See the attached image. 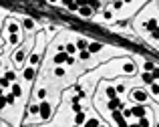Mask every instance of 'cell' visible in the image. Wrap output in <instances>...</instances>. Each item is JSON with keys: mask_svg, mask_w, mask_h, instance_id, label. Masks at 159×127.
Here are the masks:
<instances>
[{"mask_svg": "<svg viewBox=\"0 0 159 127\" xmlns=\"http://www.w3.org/2000/svg\"><path fill=\"white\" fill-rule=\"evenodd\" d=\"M38 113H40V117H42V119H48V117H50V103H40L38 105Z\"/></svg>", "mask_w": 159, "mask_h": 127, "instance_id": "6da1fadb", "label": "cell"}, {"mask_svg": "<svg viewBox=\"0 0 159 127\" xmlns=\"http://www.w3.org/2000/svg\"><path fill=\"white\" fill-rule=\"evenodd\" d=\"M131 99H135V101H139V103H143V101L147 99V93H145V91H133V93H131Z\"/></svg>", "mask_w": 159, "mask_h": 127, "instance_id": "7a4b0ae2", "label": "cell"}, {"mask_svg": "<svg viewBox=\"0 0 159 127\" xmlns=\"http://www.w3.org/2000/svg\"><path fill=\"white\" fill-rule=\"evenodd\" d=\"M131 115L143 117V115H145V107H143V105H137V107H133V109H131Z\"/></svg>", "mask_w": 159, "mask_h": 127, "instance_id": "3957f363", "label": "cell"}, {"mask_svg": "<svg viewBox=\"0 0 159 127\" xmlns=\"http://www.w3.org/2000/svg\"><path fill=\"white\" fill-rule=\"evenodd\" d=\"M67 53H58L57 57H55V63H57V65H60V63H65V61H67Z\"/></svg>", "mask_w": 159, "mask_h": 127, "instance_id": "277c9868", "label": "cell"}, {"mask_svg": "<svg viewBox=\"0 0 159 127\" xmlns=\"http://www.w3.org/2000/svg\"><path fill=\"white\" fill-rule=\"evenodd\" d=\"M147 30H151V32L157 30V20H155V18H151V20L147 22Z\"/></svg>", "mask_w": 159, "mask_h": 127, "instance_id": "5b68a950", "label": "cell"}, {"mask_svg": "<svg viewBox=\"0 0 159 127\" xmlns=\"http://www.w3.org/2000/svg\"><path fill=\"white\" fill-rule=\"evenodd\" d=\"M75 121H77V125H83V123L87 121V119H85V113H83V111H79V113H77V117H75Z\"/></svg>", "mask_w": 159, "mask_h": 127, "instance_id": "8992f818", "label": "cell"}, {"mask_svg": "<svg viewBox=\"0 0 159 127\" xmlns=\"http://www.w3.org/2000/svg\"><path fill=\"white\" fill-rule=\"evenodd\" d=\"M79 12H81V16H91V8H89L87 4H85V6H81Z\"/></svg>", "mask_w": 159, "mask_h": 127, "instance_id": "52a82bcc", "label": "cell"}, {"mask_svg": "<svg viewBox=\"0 0 159 127\" xmlns=\"http://www.w3.org/2000/svg\"><path fill=\"white\" fill-rule=\"evenodd\" d=\"M24 79H28V81L34 79V69H32V67H28V69L24 71Z\"/></svg>", "mask_w": 159, "mask_h": 127, "instance_id": "ba28073f", "label": "cell"}, {"mask_svg": "<svg viewBox=\"0 0 159 127\" xmlns=\"http://www.w3.org/2000/svg\"><path fill=\"white\" fill-rule=\"evenodd\" d=\"M83 127H99V121L97 119H89V121H85Z\"/></svg>", "mask_w": 159, "mask_h": 127, "instance_id": "9c48e42d", "label": "cell"}, {"mask_svg": "<svg viewBox=\"0 0 159 127\" xmlns=\"http://www.w3.org/2000/svg\"><path fill=\"white\" fill-rule=\"evenodd\" d=\"M97 51H101V45H99V43H93V45H89V53H97Z\"/></svg>", "mask_w": 159, "mask_h": 127, "instance_id": "30bf717a", "label": "cell"}, {"mask_svg": "<svg viewBox=\"0 0 159 127\" xmlns=\"http://www.w3.org/2000/svg\"><path fill=\"white\" fill-rule=\"evenodd\" d=\"M87 4H89L91 8H95V10H97V8L101 6V4H99V0H87Z\"/></svg>", "mask_w": 159, "mask_h": 127, "instance_id": "8fae6325", "label": "cell"}, {"mask_svg": "<svg viewBox=\"0 0 159 127\" xmlns=\"http://www.w3.org/2000/svg\"><path fill=\"white\" fill-rule=\"evenodd\" d=\"M87 46H89V43H87V40H79V43H77V48H81V51H85Z\"/></svg>", "mask_w": 159, "mask_h": 127, "instance_id": "7c38bea8", "label": "cell"}, {"mask_svg": "<svg viewBox=\"0 0 159 127\" xmlns=\"http://www.w3.org/2000/svg\"><path fill=\"white\" fill-rule=\"evenodd\" d=\"M107 95H109V99H115V97H117V91H115L113 87H109V89H107Z\"/></svg>", "mask_w": 159, "mask_h": 127, "instance_id": "4fadbf2b", "label": "cell"}, {"mask_svg": "<svg viewBox=\"0 0 159 127\" xmlns=\"http://www.w3.org/2000/svg\"><path fill=\"white\" fill-rule=\"evenodd\" d=\"M20 93H22V89H20L18 85H14V87H12V95H14V97H18Z\"/></svg>", "mask_w": 159, "mask_h": 127, "instance_id": "5bb4252c", "label": "cell"}, {"mask_svg": "<svg viewBox=\"0 0 159 127\" xmlns=\"http://www.w3.org/2000/svg\"><path fill=\"white\" fill-rule=\"evenodd\" d=\"M4 99H6V105H12L14 101H16V97H14V95H6Z\"/></svg>", "mask_w": 159, "mask_h": 127, "instance_id": "9a60e30c", "label": "cell"}, {"mask_svg": "<svg viewBox=\"0 0 159 127\" xmlns=\"http://www.w3.org/2000/svg\"><path fill=\"white\" fill-rule=\"evenodd\" d=\"M8 30H10V35H16V32H18V24H10Z\"/></svg>", "mask_w": 159, "mask_h": 127, "instance_id": "2e32d148", "label": "cell"}, {"mask_svg": "<svg viewBox=\"0 0 159 127\" xmlns=\"http://www.w3.org/2000/svg\"><path fill=\"white\" fill-rule=\"evenodd\" d=\"M8 85H10V81H8L6 77H2V79H0V87H4V89H6Z\"/></svg>", "mask_w": 159, "mask_h": 127, "instance_id": "e0dca14e", "label": "cell"}, {"mask_svg": "<svg viewBox=\"0 0 159 127\" xmlns=\"http://www.w3.org/2000/svg\"><path fill=\"white\" fill-rule=\"evenodd\" d=\"M75 51H77V46L75 45H67V55H73Z\"/></svg>", "mask_w": 159, "mask_h": 127, "instance_id": "ac0fdd59", "label": "cell"}, {"mask_svg": "<svg viewBox=\"0 0 159 127\" xmlns=\"http://www.w3.org/2000/svg\"><path fill=\"white\" fill-rule=\"evenodd\" d=\"M139 127H149V119H147V117H141V123H139Z\"/></svg>", "mask_w": 159, "mask_h": 127, "instance_id": "d6986e66", "label": "cell"}, {"mask_svg": "<svg viewBox=\"0 0 159 127\" xmlns=\"http://www.w3.org/2000/svg\"><path fill=\"white\" fill-rule=\"evenodd\" d=\"M14 58H16V61H18V63H20V61H22V58H24V53H22V51H18V53H16V55H14Z\"/></svg>", "mask_w": 159, "mask_h": 127, "instance_id": "ffe728a7", "label": "cell"}, {"mask_svg": "<svg viewBox=\"0 0 159 127\" xmlns=\"http://www.w3.org/2000/svg\"><path fill=\"white\" fill-rule=\"evenodd\" d=\"M145 71H155V65H153V63H145Z\"/></svg>", "mask_w": 159, "mask_h": 127, "instance_id": "44dd1931", "label": "cell"}, {"mask_svg": "<svg viewBox=\"0 0 159 127\" xmlns=\"http://www.w3.org/2000/svg\"><path fill=\"white\" fill-rule=\"evenodd\" d=\"M91 57V53H89V51H81V58H83V61H85V58H89Z\"/></svg>", "mask_w": 159, "mask_h": 127, "instance_id": "7402d4cb", "label": "cell"}, {"mask_svg": "<svg viewBox=\"0 0 159 127\" xmlns=\"http://www.w3.org/2000/svg\"><path fill=\"white\" fill-rule=\"evenodd\" d=\"M28 111H30L32 115H36V113H38V105H30V109H28Z\"/></svg>", "mask_w": 159, "mask_h": 127, "instance_id": "603a6c76", "label": "cell"}, {"mask_svg": "<svg viewBox=\"0 0 159 127\" xmlns=\"http://www.w3.org/2000/svg\"><path fill=\"white\" fill-rule=\"evenodd\" d=\"M24 26H26V28H32V26H34V22L30 20V18H26V20H24Z\"/></svg>", "mask_w": 159, "mask_h": 127, "instance_id": "cb8c5ba5", "label": "cell"}, {"mask_svg": "<svg viewBox=\"0 0 159 127\" xmlns=\"http://www.w3.org/2000/svg\"><path fill=\"white\" fill-rule=\"evenodd\" d=\"M55 75H57V77H63V75H65V69H60V67L55 69Z\"/></svg>", "mask_w": 159, "mask_h": 127, "instance_id": "d4e9b609", "label": "cell"}, {"mask_svg": "<svg viewBox=\"0 0 159 127\" xmlns=\"http://www.w3.org/2000/svg\"><path fill=\"white\" fill-rule=\"evenodd\" d=\"M38 58H40V57H38V55H36V53H34L32 57H30V63H32V65H36V63H38Z\"/></svg>", "mask_w": 159, "mask_h": 127, "instance_id": "484cf974", "label": "cell"}, {"mask_svg": "<svg viewBox=\"0 0 159 127\" xmlns=\"http://www.w3.org/2000/svg\"><path fill=\"white\" fill-rule=\"evenodd\" d=\"M151 91H153V95H157V91H159L157 83H151Z\"/></svg>", "mask_w": 159, "mask_h": 127, "instance_id": "4316f807", "label": "cell"}, {"mask_svg": "<svg viewBox=\"0 0 159 127\" xmlns=\"http://www.w3.org/2000/svg\"><path fill=\"white\" fill-rule=\"evenodd\" d=\"M10 43H12V45L18 43V35H10Z\"/></svg>", "mask_w": 159, "mask_h": 127, "instance_id": "83f0119b", "label": "cell"}, {"mask_svg": "<svg viewBox=\"0 0 159 127\" xmlns=\"http://www.w3.org/2000/svg\"><path fill=\"white\" fill-rule=\"evenodd\" d=\"M125 71H127V73H133V71H135V67H133V65H127Z\"/></svg>", "mask_w": 159, "mask_h": 127, "instance_id": "f1b7e54d", "label": "cell"}, {"mask_svg": "<svg viewBox=\"0 0 159 127\" xmlns=\"http://www.w3.org/2000/svg\"><path fill=\"white\" fill-rule=\"evenodd\" d=\"M121 6H123V2H121V0H117V2L113 4V8H121Z\"/></svg>", "mask_w": 159, "mask_h": 127, "instance_id": "f546056e", "label": "cell"}, {"mask_svg": "<svg viewBox=\"0 0 159 127\" xmlns=\"http://www.w3.org/2000/svg\"><path fill=\"white\" fill-rule=\"evenodd\" d=\"M4 105H6V99H4V97H0V109H4Z\"/></svg>", "mask_w": 159, "mask_h": 127, "instance_id": "4dcf8cb0", "label": "cell"}, {"mask_svg": "<svg viewBox=\"0 0 159 127\" xmlns=\"http://www.w3.org/2000/svg\"><path fill=\"white\" fill-rule=\"evenodd\" d=\"M4 77H6V79H8V81H12V79H14V73H6V75H4Z\"/></svg>", "mask_w": 159, "mask_h": 127, "instance_id": "1f68e13d", "label": "cell"}, {"mask_svg": "<svg viewBox=\"0 0 159 127\" xmlns=\"http://www.w3.org/2000/svg\"><path fill=\"white\" fill-rule=\"evenodd\" d=\"M65 63H68V65H73V63H75V58H73V57H71V55H68V57H67V61H65Z\"/></svg>", "mask_w": 159, "mask_h": 127, "instance_id": "d6a6232c", "label": "cell"}, {"mask_svg": "<svg viewBox=\"0 0 159 127\" xmlns=\"http://www.w3.org/2000/svg\"><path fill=\"white\" fill-rule=\"evenodd\" d=\"M73 109H75V111L79 113V111H81V105H79V103H73Z\"/></svg>", "mask_w": 159, "mask_h": 127, "instance_id": "836d02e7", "label": "cell"}, {"mask_svg": "<svg viewBox=\"0 0 159 127\" xmlns=\"http://www.w3.org/2000/svg\"><path fill=\"white\" fill-rule=\"evenodd\" d=\"M127 127H139V125H127Z\"/></svg>", "mask_w": 159, "mask_h": 127, "instance_id": "e575fe53", "label": "cell"}, {"mask_svg": "<svg viewBox=\"0 0 159 127\" xmlns=\"http://www.w3.org/2000/svg\"><path fill=\"white\" fill-rule=\"evenodd\" d=\"M0 97H2V87H0Z\"/></svg>", "mask_w": 159, "mask_h": 127, "instance_id": "d590c367", "label": "cell"}, {"mask_svg": "<svg viewBox=\"0 0 159 127\" xmlns=\"http://www.w3.org/2000/svg\"><path fill=\"white\" fill-rule=\"evenodd\" d=\"M99 127H105V125H99Z\"/></svg>", "mask_w": 159, "mask_h": 127, "instance_id": "8d00e7d4", "label": "cell"}, {"mask_svg": "<svg viewBox=\"0 0 159 127\" xmlns=\"http://www.w3.org/2000/svg\"><path fill=\"white\" fill-rule=\"evenodd\" d=\"M50 2H55V0H50Z\"/></svg>", "mask_w": 159, "mask_h": 127, "instance_id": "74e56055", "label": "cell"}, {"mask_svg": "<svg viewBox=\"0 0 159 127\" xmlns=\"http://www.w3.org/2000/svg\"><path fill=\"white\" fill-rule=\"evenodd\" d=\"M75 127H79V125H75Z\"/></svg>", "mask_w": 159, "mask_h": 127, "instance_id": "f35d334b", "label": "cell"}]
</instances>
